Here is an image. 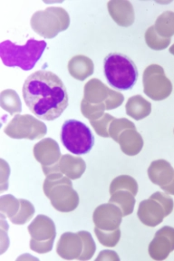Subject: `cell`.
<instances>
[{
  "label": "cell",
  "instance_id": "cell-1",
  "mask_svg": "<svg viewBox=\"0 0 174 261\" xmlns=\"http://www.w3.org/2000/svg\"><path fill=\"white\" fill-rule=\"evenodd\" d=\"M23 97L33 114L45 121H54L68 107L65 84L56 73L39 70L29 75L23 86Z\"/></svg>",
  "mask_w": 174,
  "mask_h": 261
},
{
  "label": "cell",
  "instance_id": "cell-2",
  "mask_svg": "<svg viewBox=\"0 0 174 261\" xmlns=\"http://www.w3.org/2000/svg\"><path fill=\"white\" fill-rule=\"evenodd\" d=\"M46 48L45 41L29 39L24 45H17L6 40L0 44V57L8 67H20L24 71L33 69Z\"/></svg>",
  "mask_w": 174,
  "mask_h": 261
},
{
  "label": "cell",
  "instance_id": "cell-3",
  "mask_svg": "<svg viewBox=\"0 0 174 261\" xmlns=\"http://www.w3.org/2000/svg\"><path fill=\"white\" fill-rule=\"evenodd\" d=\"M43 190L57 212H73L79 205V196L73 190L71 179L61 172L46 175Z\"/></svg>",
  "mask_w": 174,
  "mask_h": 261
},
{
  "label": "cell",
  "instance_id": "cell-4",
  "mask_svg": "<svg viewBox=\"0 0 174 261\" xmlns=\"http://www.w3.org/2000/svg\"><path fill=\"white\" fill-rule=\"evenodd\" d=\"M104 69L110 86L116 89H132L137 82V67L134 62L123 54L111 53L106 56Z\"/></svg>",
  "mask_w": 174,
  "mask_h": 261
},
{
  "label": "cell",
  "instance_id": "cell-5",
  "mask_svg": "<svg viewBox=\"0 0 174 261\" xmlns=\"http://www.w3.org/2000/svg\"><path fill=\"white\" fill-rule=\"evenodd\" d=\"M70 24L68 13L59 7H50L37 11L31 17V27L40 37L51 39L65 31Z\"/></svg>",
  "mask_w": 174,
  "mask_h": 261
},
{
  "label": "cell",
  "instance_id": "cell-6",
  "mask_svg": "<svg viewBox=\"0 0 174 261\" xmlns=\"http://www.w3.org/2000/svg\"><path fill=\"white\" fill-rule=\"evenodd\" d=\"M61 141L70 152L77 155L88 153L94 145V137L89 128L84 122L73 119L63 124Z\"/></svg>",
  "mask_w": 174,
  "mask_h": 261
},
{
  "label": "cell",
  "instance_id": "cell-7",
  "mask_svg": "<svg viewBox=\"0 0 174 261\" xmlns=\"http://www.w3.org/2000/svg\"><path fill=\"white\" fill-rule=\"evenodd\" d=\"M28 229L31 236L30 249L33 251L38 254H45L52 250L54 241L57 236V229L51 218L45 215H37Z\"/></svg>",
  "mask_w": 174,
  "mask_h": 261
},
{
  "label": "cell",
  "instance_id": "cell-8",
  "mask_svg": "<svg viewBox=\"0 0 174 261\" xmlns=\"http://www.w3.org/2000/svg\"><path fill=\"white\" fill-rule=\"evenodd\" d=\"M144 94L154 101H162L170 96L172 84L161 65H151L142 75Z\"/></svg>",
  "mask_w": 174,
  "mask_h": 261
},
{
  "label": "cell",
  "instance_id": "cell-9",
  "mask_svg": "<svg viewBox=\"0 0 174 261\" xmlns=\"http://www.w3.org/2000/svg\"><path fill=\"white\" fill-rule=\"evenodd\" d=\"M5 134L13 139L37 140L43 138L47 128L43 122L29 114H16L5 128Z\"/></svg>",
  "mask_w": 174,
  "mask_h": 261
},
{
  "label": "cell",
  "instance_id": "cell-10",
  "mask_svg": "<svg viewBox=\"0 0 174 261\" xmlns=\"http://www.w3.org/2000/svg\"><path fill=\"white\" fill-rule=\"evenodd\" d=\"M34 156L42 165L45 175L59 172L58 163L60 161L61 151L58 143L51 138H45L37 143L33 149Z\"/></svg>",
  "mask_w": 174,
  "mask_h": 261
},
{
  "label": "cell",
  "instance_id": "cell-11",
  "mask_svg": "<svg viewBox=\"0 0 174 261\" xmlns=\"http://www.w3.org/2000/svg\"><path fill=\"white\" fill-rule=\"evenodd\" d=\"M123 214L121 208L114 203L102 204L94 210L93 221L95 227L106 231L120 228Z\"/></svg>",
  "mask_w": 174,
  "mask_h": 261
},
{
  "label": "cell",
  "instance_id": "cell-12",
  "mask_svg": "<svg viewBox=\"0 0 174 261\" xmlns=\"http://www.w3.org/2000/svg\"><path fill=\"white\" fill-rule=\"evenodd\" d=\"M174 250V228L165 226L155 233L148 252L154 260H164Z\"/></svg>",
  "mask_w": 174,
  "mask_h": 261
},
{
  "label": "cell",
  "instance_id": "cell-13",
  "mask_svg": "<svg viewBox=\"0 0 174 261\" xmlns=\"http://www.w3.org/2000/svg\"><path fill=\"white\" fill-rule=\"evenodd\" d=\"M137 216L142 224L154 228L161 224L167 215L161 202L149 198L139 204Z\"/></svg>",
  "mask_w": 174,
  "mask_h": 261
},
{
  "label": "cell",
  "instance_id": "cell-14",
  "mask_svg": "<svg viewBox=\"0 0 174 261\" xmlns=\"http://www.w3.org/2000/svg\"><path fill=\"white\" fill-rule=\"evenodd\" d=\"M83 240L79 233L65 232L62 234L57 243V252L64 259H78L83 252Z\"/></svg>",
  "mask_w": 174,
  "mask_h": 261
},
{
  "label": "cell",
  "instance_id": "cell-15",
  "mask_svg": "<svg viewBox=\"0 0 174 261\" xmlns=\"http://www.w3.org/2000/svg\"><path fill=\"white\" fill-rule=\"evenodd\" d=\"M107 9L114 22L123 28L134 24V9L133 5L127 0H112L107 3Z\"/></svg>",
  "mask_w": 174,
  "mask_h": 261
},
{
  "label": "cell",
  "instance_id": "cell-16",
  "mask_svg": "<svg viewBox=\"0 0 174 261\" xmlns=\"http://www.w3.org/2000/svg\"><path fill=\"white\" fill-rule=\"evenodd\" d=\"M151 181L162 188L170 184L174 177V169L165 160H156L148 168Z\"/></svg>",
  "mask_w": 174,
  "mask_h": 261
},
{
  "label": "cell",
  "instance_id": "cell-17",
  "mask_svg": "<svg viewBox=\"0 0 174 261\" xmlns=\"http://www.w3.org/2000/svg\"><path fill=\"white\" fill-rule=\"evenodd\" d=\"M86 163L81 157L71 154L63 155L58 163V171L69 179H77L85 173Z\"/></svg>",
  "mask_w": 174,
  "mask_h": 261
},
{
  "label": "cell",
  "instance_id": "cell-18",
  "mask_svg": "<svg viewBox=\"0 0 174 261\" xmlns=\"http://www.w3.org/2000/svg\"><path fill=\"white\" fill-rule=\"evenodd\" d=\"M117 143L120 144L121 151L128 156L139 154L143 147V139L136 128L122 132L119 136Z\"/></svg>",
  "mask_w": 174,
  "mask_h": 261
},
{
  "label": "cell",
  "instance_id": "cell-19",
  "mask_svg": "<svg viewBox=\"0 0 174 261\" xmlns=\"http://www.w3.org/2000/svg\"><path fill=\"white\" fill-rule=\"evenodd\" d=\"M109 92L108 86L97 78H93L85 85L84 100L93 105L104 103L109 96Z\"/></svg>",
  "mask_w": 174,
  "mask_h": 261
},
{
  "label": "cell",
  "instance_id": "cell-20",
  "mask_svg": "<svg viewBox=\"0 0 174 261\" xmlns=\"http://www.w3.org/2000/svg\"><path fill=\"white\" fill-rule=\"evenodd\" d=\"M94 65L92 59L85 56H76L68 62V72L71 76L79 81H84L93 73Z\"/></svg>",
  "mask_w": 174,
  "mask_h": 261
},
{
  "label": "cell",
  "instance_id": "cell-21",
  "mask_svg": "<svg viewBox=\"0 0 174 261\" xmlns=\"http://www.w3.org/2000/svg\"><path fill=\"white\" fill-rule=\"evenodd\" d=\"M126 114L132 118L140 121L146 118L152 113V105L142 95H134L126 102Z\"/></svg>",
  "mask_w": 174,
  "mask_h": 261
},
{
  "label": "cell",
  "instance_id": "cell-22",
  "mask_svg": "<svg viewBox=\"0 0 174 261\" xmlns=\"http://www.w3.org/2000/svg\"><path fill=\"white\" fill-rule=\"evenodd\" d=\"M109 202L115 204L121 208L123 217L128 216L134 212L135 196L127 190H119L111 194Z\"/></svg>",
  "mask_w": 174,
  "mask_h": 261
},
{
  "label": "cell",
  "instance_id": "cell-23",
  "mask_svg": "<svg viewBox=\"0 0 174 261\" xmlns=\"http://www.w3.org/2000/svg\"><path fill=\"white\" fill-rule=\"evenodd\" d=\"M0 106L8 114L15 115L22 112L20 98L16 91L12 89L4 90L0 94Z\"/></svg>",
  "mask_w": 174,
  "mask_h": 261
},
{
  "label": "cell",
  "instance_id": "cell-24",
  "mask_svg": "<svg viewBox=\"0 0 174 261\" xmlns=\"http://www.w3.org/2000/svg\"><path fill=\"white\" fill-rule=\"evenodd\" d=\"M155 31L164 38H171L174 36V12L165 11L157 17L154 25Z\"/></svg>",
  "mask_w": 174,
  "mask_h": 261
},
{
  "label": "cell",
  "instance_id": "cell-25",
  "mask_svg": "<svg viewBox=\"0 0 174 261\" xmlns=\"http://www.w3.org/2000/svg\"><path fill=\"white\" fill-rule=\"evenodd\" d=\"M109 189L110 194H113L114 192L119 190H127L132 192L134 196H136L139 186H138L137 181L133 177L129 175H121L113 179Z\"/></svg>",
  "mask_w": 174,
  "mask_h": 261
},
{
  "label": "cell",
  "instance_id": "cell-26",
  "mask_svg": "<svg viewBox=\"0 0 174 261\" xmlns=\"http://www.w3.org/2000/svg\"><path fill=\"white\" fill-rule=\"evenodd\" d=\"M144 37H145L147 45L155 51H161V50L166 49L170 45V41H171V38H164L159 36L155 31L154 25H152L147 29Z\"/></svg>",
  "mask_w": 174,
  "mask_h": 261
},
{
  "label": "cell",
  "instance_id": "cell-27",
  "mask_svg": "<svg viewBox=\"0 0 174 261\" xmlns=\"http://www.w3.org/2000/svg\"><path fill=\"white\" fill-rule=\"evenodd\" d=\"M20 208L15 216L9 219L16 225H24L32 219L35 214V207L29 200L20 199Z\"/></svg>",
  "mask_w": 174,
  "mask_h": 261
},
{
  "label": "cell",
  "instance_id": "cell-28",
  "mask_svg": "<svg viewBox=\"0 0 174 261\" xmlns=\"http://www.w3.org/2000/svg\"><path fill=\"white\" fill-rule=\"evenodd\" d=\"M20 208V200L16 199L11 194L1 196L0 198V211L2 214L11 219L16 215Z\"/></svg>",
  "mask_w": 174,
  "mask_h": 261
},
{
  "label": "cell",
  "instance_id": "cell-29",
  "mask_svg": "<svg viewBox=\"0 0 174 261\" xmlns=\"http://www.w3.org/2000/svg\"><path fill=\"white\" fill-rule=\"evenodd\" d=\"M94 233L97 237L98 241L105 247H109V248H114L121 239V230L120 228H117L113 231H106L103 230L100 228H94Z\"/></svg>",
  "mask_w": 174,
  "mask_h": 261
},
{
  "label": "cell",
  "instance_id": "cell-30",
  "mask_svg": "<svg viewBox=\"0 0 174 261\" xmlns=\"http://www.w3.org/2000/svg\"><path fill=\"white\" fill-rule=\"evenodd\" d=\"M106 110V105L99 103V105H93L90 102H86L85 100H82L81 112L85 118L88 119L90 122L94 121L97 119L101 118L105 114V111Z\"/></svg>",
  "mask_w": 174,
  "mask_h": 261
},
{
  "label": "cell",
  "instance_id": "cell-31",
  "mask_svg": "<svg viewBox=\"0 0 174 261\" xmlns=\"http://www.w3.org/2000/svg\"><path fill=\"white\" fill-rule=\"evenodd\" d=\"M79 235L81 236L83 240V252L81 256L78 257V260H89L93 257L95 250H96V245L93 241V237L91 235V233L88 231H79Z\"/></svg>",
  "mask_w": 174,
  "mask_h": 261
},
{
  "label": "cell",
  "instance_id": "cell-32",
  "mask_svg": "<svg viewBox=\"0 0 174 261\" xmlns=\"http://www.w3.org/2000/svg\"><path fill=\"white\" fill-rule=\"evenodd\" d=\"M136 128L133 122L126 118L114 119L109 127V136L114 140V142H118L119 136L122 132L127 129H134Z\"/></svg>",
  "mask_w": 174,
  "mask_h": 261
},
{
  "label": "cell",
  "instance_id": "cell-33",
  "mask_svg": "<svg viewBox=\"0 0 174 261\" xmlns=\"http://www.w3.org/2000/svg\"><path fill=\"white\" fill-rule=\"evenodd\" d=\"M114 119L115 118L113 115L109 114H105L102 116L101 118L94 120V121H91L90 123L99 136L104 137V138H108V137H110V124L112 123Z\"/></svg>",
  "mask_w": 174,
  "mask_h": 261
},
{
  "label": "cell",
  "instance_id": "cell-34",
  "mask_svg": "<svg viewBox=\"0 0 174 261\" xmlns=\"http://www.w3.org/2000/svg\"><path fill=\"white\" fill-rule=\"evenodd\" d=\"M125 101V96L117 91H114L113 89H110L109 96L106 99L105 105H106V110H114L116 109L119 106L122 105Z\"/></svg>",
  "mask_w": 174,
  "mask_h": 261
},
{
  "label": "cell",
  "instance_id": "cell-35",
  "mask_svg": "<svg viewBox=\"0 0 174 261\" xmlns=\"http://www.w3.org/2000/svg\"><path fill=\"white\" fill-rule=\"evenodd\" d=\"M150 198L158 200L159 202H161V204L165 208L167 216H169L173 211V200L171 199V197L168 195V193H163V192H154L153 195L150 196Z\"/></svg>",
  "mask_w": 174,
  "mask_h": 261
},
{
  "label": "cell",
  "instance_id": "cell-36",
  "mask_svg": "<svg viewBox=\"0 0 174 261\" xmlns=\"http://www.w3.org/2000/svg\"><path fill=\"white\" fill-rule=\"evenodd\" d=\"M98 260H120V257H118L117 253L113 250H103L99 253V256L96 257Z\"/></svg>",
  "mask_w": 174,
  "mask_h": 261
},
{
  "label": "cell",
  "instance_id": "cell-37",
  "mask_svg": "<svg viewBox=\"0 0 174 261\" xmlns=\"http://www.w3.org/2000/svg\"><path fill=\"white\" fill-rule=\"evenodd\" d=\"M162 189L164 192L168 193V194L174 195V177L170 184H167L165 186H163V187H162Z\"/></svg>",
  "mask_w": 174,
  "mask_h": 261
},
{
  "label": "cell",
  "instance_id": "cell-38",
  "mask_svg": "<svg viewBox=\"0 0 174 261\" xmlns=\"http://www.w3.org/2000/svg\"><path fill=\"white\" fill-rule=\"evenodd\" d=\"M169 51H170V53L171 54V55H173L174 56V44L170 46V49H169Z\"/></svg>",
  "mask_w": 174,
  "mask_h": 261
},
{
  "label": "cell",
  "instance_id": "cell-39",
  "mask_svg": "<svg viewBox=\"0 0 174 261\" xmlns=\"http://www.w3.org/2000/svg\"><path fill=\"white\" fill-rule=\"evenodd\" d=\"M173 132H174V130H173Z\"/></svg>",
  "mask_w": 174,
  "mask_h": 261
}]
</instances>
